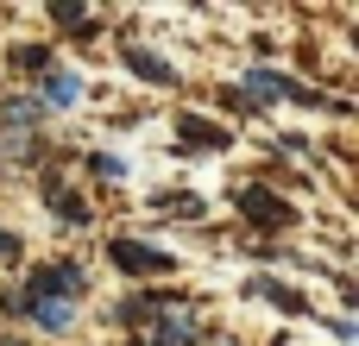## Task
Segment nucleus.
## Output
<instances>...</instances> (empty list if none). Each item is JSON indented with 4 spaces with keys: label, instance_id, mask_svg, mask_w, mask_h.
<instances>
[{
    "label": "nucleus",
    "instance_id": "nucleus-1",
    "mask_svg": "<svg viewBox=\"0 0 359 346\" xmlns=\"http://www.w3.org/2000/svg\"><path fill=\"white\" fill-rule=\"evenodd\" d=\"M82 290V271L63 258V265H44V271H32V290H25V303H50V296H76Z\"/></svg>",
    "mask_w": 359,
    "mask_h": 346
},
{
    "label": "nucleus",
    "instance_id": "nucleus-2",
    "mask_svg": "<svg viewBox=\"0 0 359 346\" xmlns=\"http://www.w3.org/2000/svg\"><path fill=\"white\" fill-rule=\"evenodd\" d=\"M107 258H114L120 271H170V258H164V252L133 246V240H114V246H107Z\"/></svg>",
    "mask_w": 359,
    "mask_h": 346
},
{
    "label": "nucleus",
    "instance_id": "nucleus-3",
    "mask_svg": "<svg viewBox=\"0 0 359 346\" xmlns=\"http://www.w3.org/2000/svg\"><path fill=\"white\" fill-rule=\"evenodd\" d=\"M240 208L252 214V221H265V227H290L297 214H290V202H278V195H265V189H246L240 195Z\"/></svg>",
    "mask_w": 359,
    "mask_h": 346
},
{
    "label": "nucleus",
    "instance_id": "nucleus-4",
    "mask_svg": "<svg viewBox=\"0 0 359 346\" xmlns=\"http://www.w3.org/2000/svg\"><path fill=\"white\" fill-rule=\"evenodd\" d=\"M126 63H133L145 82H177V76H170V63H164V57H151L145 44H126Z\"/></svg>",
    "mask_w": 359,
    "mask_h": 346
},
{
    "label": "nucleus",
    "instance_id": "nucleus-5",
    "mask_svg": "<svg viewBox=\"0 0 359 346\" xmlns=\"http://www.w3.org/2000/svg\"><path fill=\"white\" fill-rule=\"evenodd\" d=\"M44 101H50V107H69V101H76V76H69V69H50V76H44Z\"/></svg>",
    "mask_w": 359,
    "mask_h": 346
},
{
    "label": "nucleus",
    "instance_id": "nucleus-6",
    "mask_svg": "<svg viewBox=\"0 0 359 346\" xmlns=\"http://www.w3.org/2000/svg\"><path fill=\"white\" fill-rule=\"evenodd\" d=\"M183 139H189V145H208V151H215V145H227V132H221V126H208V120H196V113L183 120Z\"/></svg>",
    "mask_w": 359,
    "mask_h": 346
},
{
    "label": "nucleus",
    "instance_id": "nucleus-7",
    "mask_svg": "<svg viewBox=\"0 0 359 346\" xmlns=\"http://www.w3.org/2000/svg\"><path fill=\"white\" fill-rule=\"evenodd\" d=\"M252 290H259V296H271L278 309H303V296H297V290H278V284H252Z\"/></svg>",
    "mask_w": 359,
    "mask_h": 346
},
{
    "label": "nucleus",
    "instance_id": "nucleus-8",
    "mask_svg": "<svg viewBox=\"0 0 359 346\" xmlns=\"http://www.w3.org/2000/svg\"><path fill=\"white\" fill-rule=\"evenodd\" d=\"M32 309H38V321H44V328H63V321H69V309H63V303H32Z\"/></svg>",
    "mask_w": 359,
    "mask_h": 346
},
{
    "label": "nucleus",
    "instance_id": "nucleus-9",
    "mask_svg": "<svg viewBox=\"0 0 359 346\" xmlns=\"http://www.w3.org/2000/svg\"><path fill=\"white\" fill-rule=\"evenodd\" d=\"M50 19H57V25H88V13H82V6H50Z\"/></svg>",
    "mask_w": 359,
    "mask_h": 346
},
{
    "label": "nucleus",
    "instance_id": "nucleus-10",
    "mask_svg": "<svg viewBox=\"0 0 359 346\" xmlns=\"http://www.w3.org/2000/svg\"><path fill=\"white\" fill-rule=\"evenodd\" d=\"M0 258H19V240L13 233H0Z\"/></svg>",
    "mask_w": 359,
    "mask_h": 346
}]
</instances>
